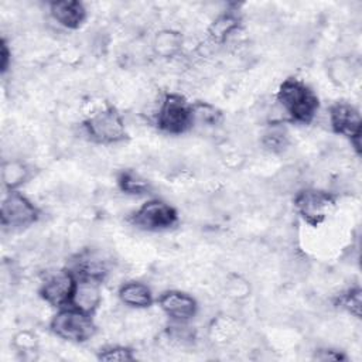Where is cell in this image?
Segmentation results:
<instances>
[{
  "label": "cell",
  "instance_id": "21",
  "mask_svg": "<svg viewBox=\"0 0 362 362\" xmlns=\"http://www.w3.org/2000/svg\"><path fill=\"white\" fill-rule=\"evenodd\" d=\"M260 143L264 150L273 154H283L290 147L288 133L281 126V123L269 124V129L263 134Z\"/></svg>",
  "mask_w": 362,
  "mask_h": 362
},
{
  "label": "cell",
  "instance_id": "19",
  "mask_svg": "<svg viewBox=\"0 0 362 362\" xmlns=\"http://www.w3.org/2000/svg\"><path fill=\"white\" fill-rule=\"evenodd\" d=\"M192 115V127L199 129H215L222 123V113L218 107L206 102H197L191 105Z\"/></svg>",
  "mask_w": 362,
  "mask_h": 362
},
{
  "label": "cell",
  "instance_id": "28",
  "mask_svg": "<svg viewBox=\"0 0 362 362\" xmlns=\"http://www.w3.org/2000/svg\"><path fill=\"white\" fill-rule=\"evenodd\" d=\"M314 358L320 359V361H339V359H345V356L342 354H339L338 351L327 349V348L325 349H317Z\"/></svg>",
  "mask_w": 362,
  "mask_h": 362
},
{
  "label": "cell",
  "instance_id": "16",
  "mask_svg": "<svg viewBox=\"0 0 362 362\" xmlns=\"http://www.w3.org/2000/svg\"><path fill=\"white\" fill-rule=\"evenodd\" d=\"M119 298L123 304L133 308H146L153 303L150 287L140 281H127L122 284L119 288Z\"/></svg>",
  "mask_w": 362,
  "mask_h": 362
},
{
  "label": "cell",
  "instance_id": "10",
  "mask_svg": "<svg viewBox=\"0 0 362 362\" xmlns=\"http://www.w3.org/2000/svg\"><path fill=\"white\" fill-rule=\"evenodd\" d=\"M158 305L163 313L174 321L187 322L197 315L198 304L195 298L178 290H168L160 294Z\"/></svg>",
  "mask_w": 362,
  "mask_h": 362
},
{
  "label": "cell",
  "instance_id": "6",
  "mask_svg": "<svg viewBox=\"0 0 362 362\" xmlns=\"http://www.w3.org/2000/svg\"><path fill=\"white\" fill-rule=\"evenodd\" d=\"M1 225L10 229H21L35 223L40 218V209L23 194L8 191L1 202Z\"/></svg>",
  "mask_w": 362,
  "mask_h": 362
},
{
  "label": "cell",
  "instance_id": "29",
  "mask_svg": "<svg viewBox=\"0 0 362 362\" xmlns=\"http://www.w3.org/2000/svg\"><path fill=\"white\" fill-rule=\"evenodd\" d=\"M10 64H11V52L8 51L6 38H3L1 40V52H0V66H1L3 74L8 69Z\"/></svg>",
  "mask_w": 362,
  "mask_h": 362
},
{
  "label": "cell",
  "instance_id": "2",
  "mask_svg": "<svg viewBox=\"0 0 362 362\" xmlns=\"http://www.w3.org/2000/svg\"><path fill=\"white\" fill-rule=\"evenodd\" d=\"M49 329L58 338L71 342H85L95 335L96 327L90 314L74 307L58 311L49 322Z\"/></svg>",
  "mask_w": 362,
  "mask_h": 362
},
{
  "label": "cell",
  "instance_id": "22",
  "mask_svg": "<svg viewBox=\"0 0 362 362\" xmlns=\"http://www.w3.org/2000/svg\"><path fill=\"white\" fill-rule=\"evenodd\" d=\"M117 184L122 192L129 195H143L150 191L148 181L134 170H123L117 175Z\"/></svg>",
  "mask_w": 362,
  "mask_h": 362
},
{
  "label": "cell",
  "instance_id": "3",
  "mask_svg": "<svg viewBox=\"0 0 362 362\" xmlns=\"http://www.w3.org/2000/svg\"><path fill=\"white\" fill-rule=\"evenodd\" d=\"M157 127L168 134H182L192 129L191 105L178 93H168L158 103Z\"/></svg>",
  "mask_w": 362,
  "mask_h": 362
},
{
  "label": "cell",
  "instance_id": "8",
  "mask_svg": "<svg viewBox=\"0 0 362 362\" xmlns=\"http://www.w3.org/2000/svg\"><path fill=\"white\" fill-rule=\"evenodd\" d=\"M329 124L338 134L349 137L359 153L361 137V115L359 110L346 102H338L329 107Z\"/></svg>",
  "mask_w": 362,
  "mask_h": 362
},
{
  "label": "cell",
  "instance_id": "11",
  "mask_svg": "<svg viewBox=\"0 0 362 362\" xmlns=\"http://www.w3.org/2000/svg\"><path fill=\"white\" fill-rule=\"evenodd\" d=\"M51 17L64 28L76 30L86 18V10L81 1L61 0L49 4Z\"/></svg>",
  "mask_w": 362,
  "mask_h": 362
},
{
  "label": "cell",
  "instance_id": "4",
  "mask_svg": "<svg viewBox=\"0 0 362 362\" xmlns=\"http://www.w3.org/2000/svg\"><path fill=\"white\" fill-rule=\"evenodd\" d=\"M82 129L89 140L102 144H115L126 139L124 120L113 107H106L90 116Z\"/></svg>",
  "mask_w": 362,
  "mask_h": 362
},
{
  "label": "cell",
  "instance_id": "17",
  "mask_svg": "<svg viewBox=\"0 0 362 362\" xmlns=\"http://www.w3.org/2000/svg\"><path fill=\"white\" fill-rule=\"evenodd\" d=\"M239 17L233 11H225L218 14L208 30V35L212 44H222L239 28Z\"/></svg>",
  "mask_w": 362,
  "mask_h": 362
},
{
  "label": "cell",
  "instance_id": "1",
  "mask_svg": "<svg viewBox=\"0 0 362 362\" xmlns=\"http://www.w3.org/2000/svg\"><path fill=\"white\" fill-rule=\"evenodd\" d=\"M283 113L298 123H310L318 110V98L311 88L296 78L284 79L277 92Z\"/></svg>",
  "mask_w": 362,
  "mask_h": 362
},
{
  "label": "cell",
  "instance_id": "12",
  "mask_svg": "<svg viewBox=\"0 0 362 362\" xmlns=\"http://www.w3.org/2000/svg\"><path fill=\"white\" fill-rule=\"evenodd\" d=\"M304 170L294 164L283 167L270 178V181H267L270 192L274 195L297 194L304 182Z\"/></svg>",
  "mask_w": 362,
  "mask_h": 362
},
{
  "label": "cell",
  "instance_id": "15",
  "mask_svg": "<svg viewBox=\"0 0 362 362\" xmlns=\"http://www.w3.org/2000/svg\"><path fill=\"white\" fill-rule=\"evenodd\" d=\"M31 177L30 165L20 158L3 160L1 164V181L6 189L16 191Z\"/></svg>",
  "mask_w": 362,
  "mask_h": 362
},
{
  "label": "cell",
  "instance_id": "5",
  "mask_svg": "<svg viewBox=\"0 0 362 362\" xmlns=\"http://www.w3.org/2000/svg\"><path fill=\"white\" fill-rule=\"evenodd\" d=\"M294 206L307 223L317 226L334 211L335 198L332 192L317 188H305L296 194Z\"/></svg>",
  "mask_w": 362,
  "mask_h": 362
},
{
  "label": "cell",
  "instance_id": "27",
  "mask_svg": "<svg viewBox=\"0 0 362 362\" xmlns=\"http://www.w3.org/2000/svg\"><path fill=\"white\" fill-rule=\"evenodd\" d=\"M99 361H106V362H126V361H133L134 355L132 354V349L124 348V346H107L100 349L98 355Z\"/></svg>",
  "mask_w": 362,
  "mask_h": 362
},
{
  "label": "cell",
  "instance_id": "23",
  "mask_svg": "<svg viewBox=\"0 0 362 362\" xmlns=\"http://www.w3.org/2000/svg\"><path fill=\"white\" fill-rule=\"evenodd\" d=\"M223 291L229 300L233 303H240L249 297L252 286L243 276L229 274L223 283Z\"/></svg>",
  "mask_w": 362,
  "mask_h": 362
},
{
  "label": "cell",
  "instance_id": "25",
  "mask_svg": "<svg viewBox=\"0 0 362 362\" xmlns=\"http://www.w3.org/2000/svg\"><path fill=\"white\" fill-rule=\"evenodd\" d=\"M361 288H349L345 294H342L338 298V304L345 308L348 313L355 315L356 318H361V307H362V297H361Z\"/></svg>",
  "mask_w": 362,
  "mask_h": 362
},
{
  "label": "cell",
  "instance_id": "24",
  "mask_svg": "<svg viewBox=\"0 0 362 362\" xmlns=\"http://www.w3.org/2000/svg\"><path fill=\"white\" fill-rule=\"evenodd\" d=\"M167 335L173 342L182 346L192 345L194 341L197 339L195 331L191 327H188L184 321H174V324L168 327Z\"/></svg>",
  "mask_w": 362,
  "mask_h": 362
},
{
  "label": "cell",
  "instance_id": "18",
  "mask_svg": "<svg viewBox=\"0 0 362 362\" xmlns=\"http://www.w3.org/2000/svg\"><path fill=\"white\" fill-rule=\"evenodd\" d=\"M327 75L337 86L349 85L355 75V65L346 55H337L327 62Z\"/></svg>",
  "mask_w": 362,
  "mask_h": 362
},
{
  "label": "cell",
  "instance_id": "14",
  "mask_svg": "<svg viewBox=\"0 0 362 362\" xmlns=\"http://www.w3.org/2000/svg\"><path fill=\"white\" fill-rule=\"evenodd\" d=\"M182 45L184 38L181 33L171 28H164L154 35L151 41V51L160 58H173L181 52Z\"/></svg>",
  "mask_w": 362,
  "mask_h": 362
},
{
  "label": "cell",
  "instance_id": "7",
  "mask_svg": "<svg viewBox=\"0 0 362 362\" xmlns=\"http://www.w3.org/2000/svg\"><path fill=\"white\" fill-rule=\"evenodd\" d=\"M177 211L167 202L151 199L143 204L130 218L132 225L143 230H164L177 223Z\"/></svg>",
  "mask_w": 362,
  "mask_h": 362
},
{
  "label": "cell",
  "instance_id": "13",
  "mask_svg": "<svg viewBox=\"0 0 362 362\" xmlns=\"http://www.w3.org/2000/svg\"><path fill=\"white\" fill-rule=\"evenodd\" d=\"M100 300H102V294H100V286L98 280L79 279L76 281L72 300H71L75 308L83 313L92 314L98 310Z\"/></svg>",
  "mask_w": 362,
  "mask_h": 362
},
{
  "label": "cell",
  "instance_id": "9",
  "mask_svg": "<svg viewBox=\"0 0 362 362\" xmlns=\"http://www.w3.org/2000/svg\"><path fill=\"white\" fill-rule=\"evenodd\" d=\"M76 286L75 276L68 272H58L49 276L40 288L41 298L54 307H62L72 300Z\"/></svg>",
  "mask_w": 362,
  "mask_h": 362
},
{
  "label": "cell",
  "instance_id": "20",
  "mask_svg": "<svg viewBox=\"0 0 362 362\" xmlns=\"http://www.w3.org/2000/svg\"><path fill=\"white\" fill-rule=\"evenodd\" d=\"M206 206L211 214L218 216H230L239 208L238 197L226 189L215 191L206 201Z\"/></svg>",
  "mask_w": 362,
  "mask_h": 362
},
{
  "label": "cell",
  "instance_id": "26",
  "mask_svg": "<svg viewBox=\"0 0 362 362\" xmlns=\"http://www.w3.org/2000/svg\"><path fill=\"white\" fill-rule=\"evenodd\" d=\"M13 346L17 349V352L31 354V352L37 351L38 339H37V337L31 331L23 329V331H20V332H17L14 335Z\"/></svg>",
  "mask_w": 362,
  "mask_h": 362
}]
</instances>
